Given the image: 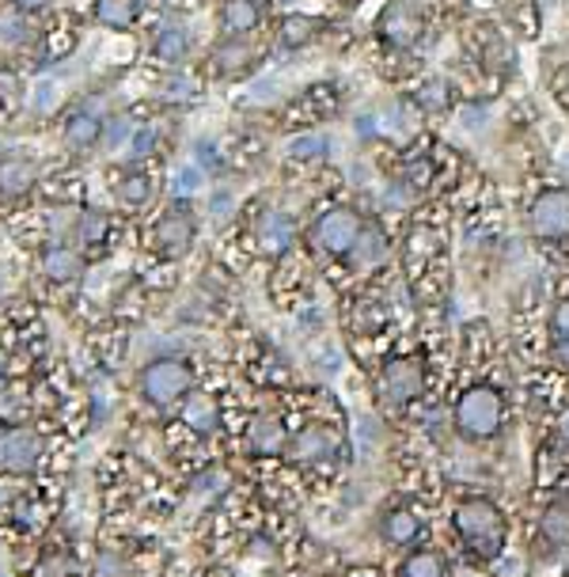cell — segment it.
Instances as JSON below:
<instances>
[{"label": "cell", "mask_w": 569, "mask_h": 577, "mask_svg": "<svg viewBox=\"0 0 569 577\" xmlns=\"http://www.w3.org/2000/svg\"><path fill=\"white\" fill-rule=\"evenodd\" d=\"M456 521V532L464 539V547L470 552V558L478 563H490L505 552V517L494 502L486 498H464L452 513Z\"/></svg>", "instance_id": "cell-1"}, {"label": "cell", "mask_w": 569, "mask_h": 577, "mask_svg": "<svg viewBox=\"0 0 569 577\" xmlns=\"http://www.w3.org/2000/svg\"><path fill=\"white\" fill-rule=\"evenodd\" d=\"M141 399L153 406H175L186 403L194 392V369L183 358H156L141 369Z\"/></svg>", "instance_id": "cell-2"}, {"label": "cell", "mask_w": 569, "mask_h": 577, "mask_svg": "<svg viewBox=\"0 0 569 577\" xmlns=\"http://www.w3.org/2000/svg\"><path fill=\"white\" fill-rule=\"evenodd\" d=\"M505 419V403L494 388L478 384L467 388L464 399L456 403V430L464 433L467 441H490L497 430H501Z\"/></svg>", "instance_id": "cell-3"}, {"label": "cell", "mask_w": 569, "mask_h": 577, "mask_svg": "<svg viewBox=\"0 0 569 577\" xmlns=\"http://www.w3.org/2000/svg\"><path fill=\"white\" fill-rule=\"evenodd\" d=\"M194 239H198V220H194L190 206H186V202H172V206L164 209V217L153 225L156 255H164V259H183V255L194 247Z\"/></svg>", "instance_id": "cell-4"}, {"label": "cell", "mask_w": 569, "mask_h": 577, "mask_svg": "<svg viewBox=\"0 0 569 577\" xmlns=\"http://www.w3.org/2000/svg\"><path fill=\"white\" fill-rule=\"evenodd\" d=\"M361 217L353 209H327L323 217H315V225H311V247H315L319 255H345L358 247V236H361Z\"/></svg>", "instance_id": "cell-5"}, {"label": "cell", "mask_w": 569, "mask_h": 577, "mask_svg": "<svg viewBox=\"0 0 569 577\" xmlns=\"http://www.w3.org/2000/svg\"><path fill=\"white\" fill-rule=\"evenodd\" d=\"M42 449H46V441H42L39 430H31V425H4L0 430V472L31 475L42 460Z\"/></svg>", "instance_id": "cell-6"}, {"label": "cell", "mask_w": 569, "mask_h": 577, "mask_svg": "<svg viewBox=\"0 0 569 577\" xmlns=\"http://www.w3.org/2000/svg\"><path fill=\"white\" fill-rule=\"evenodd\" d=\"M380 399L387 406H406L422 395L425 388V365L422 358H391L384 369H380Z\"/></svg>", "instance_id": "cell-7"}, {"label": "cell", "mask_w": 569, "mask_h": 577, "mask_svg": "<svg viewBox=\"0 0 569 577\" xmlns=\"http://www.w3.org/2000/svg\"><path fill=\"white\" fill-rule=\"evenodd\" d=\"M531 233L550 244H566L569 239V190L566 186H550L531 202Z\"/></svg>", "instance_id": "cell-8"}, {"label": "cell", "mask_w": 569, "mask_h": 577, "mask_svg": "<svg viewBox=\"0 0 569 577\" xmlns=\"http://www.w3.org/2000/svg\"><path fill=\"white\" fill-rule=\"evenodd\" d=\"M376 34L395 50L414 47L417 34H422V16H417V8L411 4V0H391L376 20Z\"/></svg>", "instance_id": "cell-9"}, {"label": "cell", "mask_w": 569, "mask_h": 577, "mask_svg": "<svg viewBox=\"0 0 569 577\" xmlns=\"http://www.w3.org/2000/svg\"><path fill=\"white\" fill-rule=\"evenodd\" d=\"M289 456L297 460V464H331L338 456V437L327 425H304V430L297 433V437L289 441Z\"/></svg>", "instance_id": "cell-10"}, {"label": "cell", "mask_w": 569, "mask_h": 577, "mask_svg": "<svg viewBox=\"0 0 569 577\" xmlns=\"http://www.w3.org/2000/svg\"><path fill=\"white\" fill-rule=\"evenodd\" d=\"M289 441H292V433L284 430V422L278 414H259V419L251 422V430H247V449L262 460L284 456V452H289Z\"/></svg>", "instance_id": "cell-11"}, {"label": "cell", "mask_w": 569, "mask_h": 577, "mask_svg": "<svg viewBox=\"0 0 569 577\" xmlns=\"http://www.w3.org/2000/svg\"><path fill=\"white\" fill-rule=\"evenodd\" d=\"M39 183V164L23 153H8L0 156V194L4 198H23V194L34 190Z\"/></svg>", "instance_id": "cell-12"}, {"label": "cell", "mask_w": 569, "mask_h": 577, "mask_svg": "<svg viewBox=\"0 0 569 577\" xmlns=\"http://www.w3.org/2000/svg\"><path fill=\"white\" fill-rule=\"evenodd\" d=\"M103 130L106 126L100 122V114L95 111H73L65 122V145L73 148V153H87V148L100 145Z\"/></svg>", "instance_id": "cell-13"}, {"label": "cell", "mask_w": 569, "mask_h": 577, "mask_svg": "<svg viewBox=\"0 0 569 577\" xmlns=\"http://www.w3.org/2000/svg\"><path fill=\"white\" fill-rule=\"evenodd\" d=\"M42 270H46L50 281H76L84 274V255L69 244H53L42 255Z\"/></svg>", "instance_id": "cell-14"}, {"label": "cell", "mask_w": 569, "mask_h": 577, "mask_svg": "<svg viewBox=\"0 0 569 577\" xmlns=\"http://www.w3.org/2000/svg\"><path fill=\"white\" fill-rule=\"evenodd\" d=\"M183 422L186 430H194L198 437H213L220 430V406L209 395H190L183 403Z\"/></svg>", "instance_id": "cell-15"}, {"label": "cell", "mask_w": 569, "mask_h": 577, "mask_svg": "<svg viewBox=\"0 0 569 577\" xmlns=\"http://www.w3.org/2000/svg\"><path fill=\"white\" fill-rule=\"evenodd\" d=\"M380 532H384L387 544L411 547L414 539L422 536V521H417V513H411V509H391V513H384V525H380Z\"/></svg>", "instance_id": "cell-16"}, {"label": "cell", "mask_w": 569, "mask_h": 577, "mask_svg": "<svg viewBox=\"0 0 569 577\" xmlns=\"http://www.w3.org/2000/svg\"><path fill=\"white\" fill-rule=\"evenodd\" d=\"M153 198H156V186L148 172H126L118 179V202L126 209H145L153 206Z\"/></svg>", "instance_id": "cell-17"}, {"label": "cell", "mask_w": 569, "mask_h": 577, "mask_svg": "<svg viewBox=\"0 0 569 577\" xmlns=\"http://www.w3.org/2000/svg\"><path fill=\"white\" fill-rule=\"evenodd\" d=\"M539 532L550 547H569V498H555L539 517Z\"/></svg>", "instance_id": "cell-18"}, {"label": "cell", "mask_w": 569, "mask_h": 577, "mask_svg": "<svg viewBox=\"0 0 569 577\" xmlns=\"http://www.w3.org/2000/svg\"><path fill=\"white\" fill-rule=\"evenodd\" d=\"M141 16V4L137 0H95V20L111 31H130Z\"/></svg>", "instance_id": "cell-19"}, {"label": "cell", "mask_w": 569, "mask_h": 577, "mask_svg": "<svg viewBox=\"0 0 569 577\" xmlns=\"http://www.w3.org/2000/svg\"><path fill=\"white\" fill-rule=\"evenodd\" d=\"M259 4L255 0H225V8H220V27H225L228 34H247L259 27Z\"/></svg>", "instance_id": "cell-20"}, {"label": "cell", "mask_w": 569, "mask_h": 577, "mask_svg": "<svg viewBox=\"0 0 569 577\" xmlns=\"http://www.w3.org/2000/svg\"><path fill=\"white\" fill-rule=\"evenodd\" d=\"M399 577H448V563L441 552H411L399 563Z\"/></svg>", "instance_id": "cell-21"}, {"label": "cell", "mask_w": 569, "mask_h": 577, "mask_svg": "<svg viewBox=\"0 0 569 577\" xmlns=\"http://www.w3.org/2000/svg\"><path fill=\"white\" fill-rule=\"evenodd\" d=\"M190 53V39H186L183 27H164L156 34V58L167 61V65H179V61Z\"/></svg>", "instance_id": "cell-22"}, {"label": "cell", "mask_w": 569, "mask_h": 577, "mask_svg": "<svg viewBox=\"0 0 569 577\" xmlns=\"http://www.w3.org/2000/svg\"><path fill=\"white\" fill-rule=\"evenodd\" d=\"M353 251H358V262H364V266L384 262V259H387V236L380 233L376 225H364L361 236H358V247H353Z\"/></svg>", "instance_id": "cell-23"}, {"label": "cell", "mask_w": 569, "mask_h": 577, "mask_svg": "<svg viewBox=\"0 0 569 577\" xmlns=\"http://www.w3.org/2000/svg\"><path fill=\"white\" fill-rule=\"evenodd\" d=\"M76 233H80V244L84 247H103L106 239H111V217L100 209H87L84 217H80Z\"/></svg>", "instance_id": "cell-24"}, {"label": "cell", "mask_w": 569, "mask_h": 577, "mask_svg": "<svg viewBox=\"0 0 569 577\" xmlns=\"http://www.w3.org/2000/svg\"><path fill=\"white\" fill-rule=\"evenodd\" d=\"M262 251H270V255H281L284 247H289V220L281 217V213H273V217H266V225H262Z\"/></svg>", "instance_id": "cell-25"}, {"label": "cell", "mask_w": 569, "mask_h": 577, "mask_svg": "<svg viewBox=\"0 0 569 577\" xmlns=\"http://www.w3.org/2000/svg\"><path fill=\"white\" fill-rule=\"evenodd\" d=\"M315 31H319V27L311 23L308 16H289V20L281 23V42H284V47H292V50L308 47V42L315 39Z\"/></svg>", "instance_id": "cell-26"}, {"label": "cell", "mask_w": 569, "mask_h": 577, "mask_svg": "<svg viewBox=\"0 0 569 577\" xmlns=\"http://www.w3.org/2000/svg\"><path fill=\"white\" fill-rule=\"evenodd\" d=\"M417 103H422L425 111H441V106L448 103V84H444V80H430V84H422Z\"/></svg>", "instance_id": "cell-27"}, {"label": "cell", "mask_w": 569, "mask_h": 577, "mask_svg": "<svg viewBox=\"0 0 569 577\" xmlns=\"http://www.w3.org/2000/svg\"><path fill=\"white\" fill-rule=\"evenodd\" d=\"M289 156L292 159H319V156H327V141L323 137H297L289 145Z\"/></svg>", "instance_id": "cell-28"}, {"label": "cell", "mask_w": 569, "mask_h": 577, "mask_svg": "<svg viewBox=\"0 0 569 577\" xmlns=\"http://www.w3.org/2000/svg\"><path fill=\"white\" fill-rule=\"evenodd\" d=\"M550 331H555V339H569V297L550 316Z\"/></svg>", "instance_id": "cell-29"}, {"label": "cell", "mask_w": 569, "mask_h": 577, "mask_svg": "<svg viewBox=\"0 0 569 577\" xmlns=\"http://www.w3.org/2000/svg\"><path fill=\"white\" fill-rule=\"evenodd\" d=\"M550 361H555V369L569 372V339H555V346H550Z\"/></svg>", "instance_id": "cell-30"}, {"label": "cell", "mask_w": 569, "mask_h": 577, "mask_svg": "<svg viewBox=\"0 0 569 577\" xmlns=\"http://www.w3.org/2000/svg\"><path fill=\"white\" fill-rule=\"evenodd\" d=\"M12 4L20 8V12L34 16V12H46V8H50V0H12Z\"/></svg>", "instance_id": "cell-31"}, {"label": "cell", "mask_w": 569, "mask_h": 577, "mask_svg": "<svg viewBox=\"0 0 569 577\" xmlns=\"http://www.w3.org/2000/svg\"><path fill=\"white\" fill-rule=\"evenodd\" d=\"M566 437H569V425H566Z\"/></svg>", "instance_id": "cell-32"}]
</instances>
